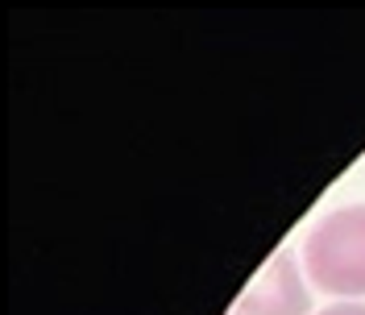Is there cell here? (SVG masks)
<instances>
[{
  "mask_svg": "<svg viewBox=\"0 0 365 315\" xmlns=\"http://www.w3.org/2000/svg\"><path fill=\"white\" fill-rule=\"evenodd\" d=\"M303 270L319 291L365 299V203L324 216L303 241Z\"/></svg>",
  "mask_w": 365,
  "mask_h": 315,
  "instance_id": "1",
  "label": "cell"
},
{
  "mask_svg": "<svg viewBox=\"0 0 365 315\" xmlns=\"http://www.w3.org/2000/svg\"><path fill=\"white\" fill-rule=\"evenodd\" d=\"M241 315H312V291L299 274L291 249H282L266 270L253 278L245 294L237 299Z\"/></svg>",
  "mask_w": 365,
  "mask_h": 315,
  "instance_id": "2",
  "label": "cell"
},
{
  "mask_svg": "<svg viewBox=\"0 0 365 315\" xmlns=\"http://www.w3.org/2000/svg\"><path fill=\"white\" fill-rule=\"evenodd\" d=\"M319 315H365V303H336V307H328Z\"/></svg>",
  "mask_w": 365,
  "mask_h": 315,
  "instance_id": "3",
  "label": "cell"
},
{
  "mask_svg": "<svg viewBox=\"0 0 365 315\" xmlns=\"http://www.w3.org/2000/svg\"><path fill=\"white\" fill-rule=\"evenodd\" d=\"M228 315H241V311H237V307H232V311H228Z\"/></svg>",
  "mask_w": 365,
  "mask_h": 315,
  "instance_id": "4",
  "label": "cell"
}]
</instances>
